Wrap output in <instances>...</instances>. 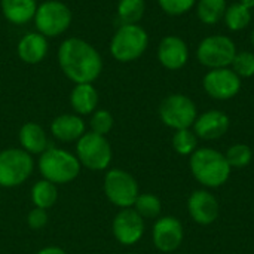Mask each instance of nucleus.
<instances>
[{"mask_svg": "<svg viewBox=\"0 0 254 254\" xmlns=\"http://www.w3.org/2000/svg\"><path fill=\"white\" fill-rule=\"evenodd\" d=\"M58 63L64 74L79 83H92L103 70V60L92 45L70 37L65 39L58 49Z\"/></svg>", "mask_w": 254, "mask_h": 254, "instance_id": "nucleus-1", "label": "nucleus"}, {"mask_svg": "<svg viewBox=\"0 0 254 254\" xmlns=\"http://www.w3.org/2000/svg\"><path fill=\"white\" fill-rule=\"evenodd\" d=\"M189 170L204 189H217L223 186L232 173L225 153L211 147H198L190 155Z\"/></svg>", "mask_w": 254, "mask_h": 254, "instance_id": "nucleus-2", "label": "nucleus"}, {"mask_svg": "<svg viewBox=\"0 0 254 254\" xmlns=\"http://www.w3.org/2000/svg\"><path fill=\"white\" fill-rule=\"evenodd\" d=\"M37 168L45 180L58 186L73 182L82 167L74 153L58 147H48L39 155Z\"/></svg>", "mask_w": 254, "mask_h": 254, "instance_id": "nucleus-3", "label": "nucleus"}, {"mask_svg": "<svg viewBox=\"0 0 254 254\" xmlns=\"http://www.w3.org/2000/svg\"><path fill=\"white\" fill-rule=\"evenodd\" d=\"M149 45V36L138 24L121 25L112 37L110 52L119 63H131L138 60Z\"/></svg>", "mask_w": 254, "mask_h": 254, "instance_id": "nucleus-4", "label": "nucleus"}, {"mask_svg": "<svg viewBox=\"0 0 254 254\" xmlns=\"http://www.w3.org/2000/svg\"><path fill=\"white\" fill-rule=\"evenodd\" d=\"M34 171V159L21 147H9L0 152V188L21 186Z\"/></svg>", "mask_w": 254, "mask_h": 254, "instance_id": "nucleus-5", "label": "nucleus"}, {"mask_svg": "<svg viewBox=\"0 0 254 254\" xmlns=\"http://www.w3.org/2000/svg\"><path fill=\"white\" fill-rule=\"evenodd\" d=\"M76 158L80 167L91 171H104L112 162V146L104 135L85 132L76 143Z\"/></svg>", "mask_w": 254, "mask_h": 254, "instance_id": "nucleus-6", "label": "nucleus"}, {"mask_svg": "<svg viewBox=\"0 0 254 254\" xmlns=\"http://www.w3.org/2000/svg\"><path fill=\"white\" fill-rule=\"evenodd\" d=\"M235 42L226 34H213L204 37L196 48V60L208 70L231 67L237 55Z\"/></svg>", "mask_w": 254, "mask_h": 254, "instance_id": "nucleus-7", "label": "nucleus"}, {"mask_svg": "<svg viewBox=\"0 0 254 254\" xmlns=\"http://www.w3.org/2000/svg\"><path fill=\"white\" fill-rule=\"evenodd\" d=\"M159 118L162 124L174 131L192 128L198 109L192 98L185 94H170L159 104Z\"/></svg>", "mask_w": 254, "mask_h": 254, "instance_id": "nucleus-8", "label": "nucleus"}, {"mask_svg": "<svg viewBox=\"0 0 254 254\" xmlns=\"http://www.w3.org/2000/svg\"><path fill=\"white\" fill-rule=\"evenodd\" d=\"M103 189L106 198L121 210L131 208L140 195V188L134 176L121 168H112L106 173Z\"/></svg>", "mask_w": 254, "mask_h": 254, "instance_id": "nucleus-9", "label": "nucleus"}, {"mask_svg": "<svg viewBox=\"0 0 254 254\" xmlns=\"http://www.w3.org/2000/svg\"><path fill=\"white\" fill-rule=\"evenodd\" d=\"M36 28L40 34L48 37H57L63 34L71 24V10L67 4L58 0H48L37 6L34 15Z\"/></svg>", "mask_w": 254, "mask_h": 254, "instance_id": "nucleus-10", "label": "nucleus"}, {"mask_svg": "<svg viewBox=\"0 0 254 254\" xmlns=\"http://www.w3.org/2000/svg\"><path fill=\"white\" fill-rule=\"evenodd\" d=\"M241 77L231 67L208 70L202 77V88L205 94L219 101L237 97L241 89Z\"/></svg>", "mask_w": 254, "mask_h": 254, "instance_id": "nucleus-11", "label": "nucleus"}, {"mask_svg": "<svg viewBox=\"0 0 254 254\" xmlns=\"http://www.w3.org/2000/svg\"><path fill=\"white\" fill-rule=\"evenodd\" d=\"M144 219L131 207L122 208L112 222V232L115 240L122 246H135L144 235Z\"/></svg>", "mask_w": 254, "mask_h": 254, "instance_id": "nucleus-12", "label": "nucleus"}, {"mask_svg": "<svg viewBox=\"0 0 254 254\" xmlns=\"http://www.w3.org/2000/svg\"><path fill=\"white\" fill-rule=\"evenodd\" d=\"M185 240L183 223L174 216L158 217L152 228V241L161 253H173L180 249Z\"/></svg>", "mask_w": 254, "mask_h": 254, "instance_id": "nucleus-13", "label": "nucleus"}, {"mask_svg": "<svg viewBox=\"0 0 254 254\" xmlns=\"http://www.w3.org/2000/svg\"><path fill=\"white\" fill-rule=\"evenodd\" d=\"M188 213L195 223L208 226L219 219L220 202L210 189H196L188 199Z\"/></svg>", "mask_w": 254, "mask_h": 254, "instance_id": "nucleus-14", "label": "nucleus"}, {"mask_svg": "<svg viewBox=\"0 0 254 254\" xmlns=\"http://www.w3.org/2000/svg\"><path fill=\"white\" fill-rule=\"evenodd\" d=\"M231 127L229 116L222 110H207L198 115L192 129L198 138L205 141H214L222 138Z\"/></svg>", "mask_w": 254, "mask_h": 254, "instance_id": "nucleus-15", "label": "nucleus"}, {"mask_svg": "<svg viewBox=\"0 0 254 254\" xmlns=\"http://www.w3.org/2000/svg\"><path fill=\"white\" fill-rule=\"evenodd\" d=\"M158 60L167 70H180L189 61V46L179 36H165L158 46Z\"/></svg>", "mask_w": 254, "mask_h": 254, "instance_id": "nucleus-16", "label": "nucleus"}, {"mask_svg": "<svg viewBox=\"0 0 254 254\" xmlns=\"http://www.w3.org/2000/svg\"><path fill=\"white\" fill-rule=\"evenodd\" d=\"M51 132L63 143L77 141L85 134V122L79 115H60L52 121Z\"/></svg>", "mask_w": 254, "mask_h": 254, "instance_id": "nucleus-17", "label": "nucleus"}, {"mask_svg": "<svg viewBox=\"0 0 254 254\" xmlns=\"http://www.w3.org/2000/svg\"><path fill=\"white\" fill-rule=\"evenodd\" d=\"M18 140L21 144V149L25 150L27 153L33 155H42L49 146L48 143V135L45 129L36 124V122H27L19 128L18 132Z\"/></svg>", "mask_w": 254, "mask_h": 254, "instance_id": "nucleus-18", "label": "nucleus"}, {"mask_svg": "<svg viewBox=\"0 0 254 254\" xmlns=\"http://www.w3.org/2000/svg\"><path fill=\"white\" fill-rule=\"evenodd\" d=\"M48 54V39L39 31L27 33L18 43V55L27 64L43 61Z\"/></svg>", "mask_w": 254, "mask_h": 254, "instance_id": "nucleus-19", "label": "nucleus"}, {"mask_svg": "<svg viewBox=\"0 0 254 254\" xmlns=\"http://www.w3.org/2000/svg\"><path fill=\"white\" fill-rule=\"evenodd\" d=\"M70 104L79 115H92L98 104V92L92 83H79L70 94Z\"/></svg>", "mask_w": 254, "mask_h": 254, "instance_id": "nucleus-20", "label": "nucleus"}, {"mask_svg": "<svg viewBox=\"0 0 254 254\" xmlns=\"http://www.w3.org/2000/svg\"><path fill=\"white\" fill-rule=\"evenodd\" d=\"M0 4L4 18L15 25H21L30 19H34L37 10L36 0H1Z\"/></svg>", "mask_w": 254, "mask_h": 254, "instance_id": "nucleus-21", "label": "nucleus"}, {"mask_svg": "<svg viewBox=\"0 0 254 254\" xmlns=\"http://www.w3.org/2000/svg\"><path fill=\"white\" fill-rule=\"evenodd\" d=\"M30 198H31V202H33L34 207L43 208V210H49L58 201L57 185H54V183H51V182H48L45 179L36 182L31 186Z\"/></svg>", "mask_w": 254, "mask_h": 254, "instance_id": "nucleus-22", "label": "nucleus"}, {"mask_svg": "<svg viewBox=\"0 0 254 254\" xmlns=\"http://www.w3.org/2000/svg\"><path fill=\"white\" fill-rule=\"evenodd\" d=\"M253 19V13L252 9L246 4H243L241 1L232 3L231 6L226 7L223 21L225 25L228 27L229 31H241L244 28H247L250 25Z\"/></svg>", "mask_w": 254, "mask_h": 254, "instance_id": "nucleus-23", "label": "nucleus"}, {"mask_svg": "<svg viewBox=\"0 0 254 254\" xmlns=\"http://www.w3.org/2000/svg\"><path fill=\"white\" fill-rule=\"evenodd\" d=\"M196 16L205 25H216L223 19L226 12V0H198L196 1Z\"/></svg>", "mask_w": 254, "mask_h": 254, "instance_id": "nucleus-24", "label": "nucleus"}, {"mask_svg": "<svg viewBox=\"0 0 254 254\" xmlns=\"http://www.w3.org/2000/svg\"><path fill=\"white\" fill-rule=\"evenodd\" d=\"M144 0H121L118 4V18L121 21V25L138 24V21L144 15Z\"/></svg>", "mask_w": 254, "mask_h": 254, "instance_id": "nucleus-25", "label": "nucleus"}, {"mask_svg": "<svg viewBox=\"0 0 254 254\" xmlns=\"http://www.w3.org/2000/svg\"><path fill=\"white\" fill-rule=\"evenodd\" d=\"M132 208L146 220V219H158L162 211L161 199L153 193H140L132 205Z\"/></svg>", "mask_w": 254, "mask_h": 254, "instance_id": "nucleus-26", "label": "nucleus"}, {"mask_svg": "<svg viewBox=\"0 0 254 254\" xmlns=\"http://www.w3.org/2000/svg\"><path fill=\"white\" fill-rule=\"evenodd\" d=\"M198 137L192 128L177 129L173 135V149L182 156H190L198 149Z\"/></svg>", "mask_w": 254, "mask_h": 254, "instance_id": "nucleus-27", "label": "nucleus"}, {"mask_svg": "<svg viewBox=\"0 0 254 254\" xmlns=\"http://www.w3.org/2000/svg\"><path fill=\"white\" fill-rule=\"evenodd\" d=\"M225 158L231 168H244L247 167L253 159V152L250 146L244 143H235L229 146V149L225 153Z\"/></svg>", "mask_w": 254, "mask_h": 254, "instance_id": "nucleus-28", "label": "nucleus"}, {"mask_svg": "<svg viewBox=\"0 0 254 254\" xmlns=\"http://www.w3.org/2000/svg\"><path fill=\"white\" fill-rule=\"evenodd\" d=\"M231 68L241 77V79H249L254 76V54L250 51H241L237 52Z\"/></svg>", "mask_w": 254, "mask_h": 254, "instance_id": "nucleus-29", "label": "nucleus"}, {"mask_svg": "<svg viewBox=\"0 0 254 254\" xmlns=\"http://www.w3.org/2000/svg\"><path fill=\"white\" fill-rule=\"evenodd\" d=\"M113 124H115V121H113V116L109 110H95L91 116L89 127H91L92 132L106 137L112 131Z\"/></svg>", "mask_w": 254, "mask_h": 254, "instance_id": "nucleus-30", "label": "nucleus"}, {"mask_svg": "<svg viewBox=\"0 0 254 254\" xmlns=\"http://www.w3.org/2000/svg\"><path fill=\"white\" fill-rule=\"evenodd\" d=\"M161 9L171 16H180L188 13L196 4V0H158Z\"/></svg>", "mask_w": 254, "mask_h": 254, "instance_id": "nucleus-31", "label": "nucleus"}, {"mask_svg": "<svg viewBox=\"0 0 254 254\" xmlns=\"http://www.w3.org/2000/svg\"><path fill=\"white\" fill-rule=\"evenodd\" d=\"M48 210H43V208H37V207H33L27 216V225L33 229V231H39V229H43L46 225H48Z\"/></svg>", "mask_w": 254, "mask_h": 254, "instance_id": "nucleus-32", "label": "nucleus"}, {"mask_svg": "<svg viewBox=\"0 0 254 254\" xmlns=\"http://www.w3.org/2000/svg\"><path fill=\"white\" fill-rule=\"evenodd\" d=\"M36 254H67L63 249L60 247H55V246H51V247H45L42 250H39Z\"/></svg>", "mask_w": 254, "mask_h": 254, "instance_id": "nucleus-33", "label": "nucleus"}, {"mask_svg": "<svg viewBox=\"0 0 254 254\" xmlns=\"http://www.w3.org/2000/svg\"><path fill=\"white\" fill-rule=\"evenodd\" d=\"M243 4H246V6H249L250 9H253L254 7V0H240Z\"/></svg>", "mask_w": 254, "mask_h": 254, "instance_id": "nucleus-34", "label": "nucleus"}, {"mask_svg": "<svg viewBox=\"0 0 254 254\" xmlns=\"http://www.w3.org/2000/svg\"><path fill=\"white\" fill-rule=\"evenodd\" d=\"M250 43H252V46L254 48V28L252 30V33H250Z\"/></svg>", "mask_w": 254, "mask_h": 254, "instance_id": "nucleus-35", "label": "nucleus"}, {"mask_svg": "<svg viewBox=\"0 0 254 254\" xmlns=\"http://www.w3.org/2000/svg\"><path fill=\"white\" fill-rule=\"evenodd\" d=\"M129 254H131V253H129Z\"/></svg>", "mask_w": 254, "mask_h": 254, "instance_id": "nucleus-36", "label": "nucleus"}]
</instances>
